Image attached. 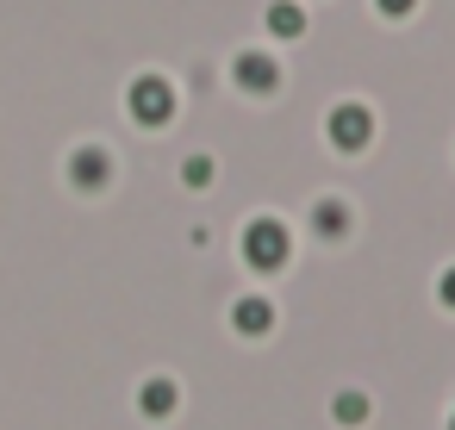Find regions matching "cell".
<instances>
[{"mask_svg":"<svg viewBox=\"0 0 455 430\" xmlns=\"http://www.w3.org/2000/svg\"><path fill=\"white\" fill-rule=\"evenodd\" d=\"M243 262H250L256 275H275V268L287 262V225H275V219H256V225L243 231Z\"/></svg>","mask_w":455,"mask_h":430,"instance_id":"1","label":"cell"},{"mask_svg":"<svg viewBox=\"0 0 455 430\" xmlns=\"http://www.w3.org/2000/svg\"><path fill=\"white\" fill-rule=\"evenodd\" d=\"M125 100H132V119L138 125H169V113H175V88L163 76H138Z\"/></svg>","mask_w":455,"mask_h":430,"instance_id":"2","label":"cell"},{"mask_svg":"<svg viewBox=\"0 0 455 430\" xmlns=\"http://www.w3.org/2000/svg\"><path fill=\"white\" fill-rule=\"evenodd\" d=\"M368 138H374V113L355 107V100H343V107L331 113V144H337V150H362Z\"/></svg>","mask_w":455,"mask_h":430,"instance_id":"3","label":"cell"},{"mask_svg":"<svg viewBox=\"0 0 455 430\" xmlns=\"http://www.w3.org/2000/svg\"><path fill=\"white\" fill-rule=\"evenodd\" d=\"M275 82H281V69H275L268 57H256V51H243V57H237V88H250V94H268Z\"/></svg>","mask_w":455,"mask_h":430,"instance_id":"4","label":"cell"},{"mask_svg":"<svg viewBox=\"0 0 455 430\" xmlns=\"http://www.w3.org/2000/svg\"><path fill=\"white\" fill-rule=\"evenodd\" d=\"M69 175H76V187H100V181L113 175V156H107V150H76Z\"/></svg>","mask_w":455,"mask_h":430,"instance_id":"5","label":"cell"},{"mask_svg":"<svg viewBox=\"0 0 455 430\" xmlns=\"http://www.w3.org/2000/svg\"><path fill=\"white\" fill-rule=\"evenodd\" d=\"M231 324H237L243 337H262V330L275 324V306H268V299H237V312H231Z\"/></svg>","mask_w":455,"mask_h":430,"instance_id":"6","label":"cell"},{"mask_svg":"<svg viewBox=\"0 0 455 430\" xmlns=\"http://www.w3.org/2000/svg\"><path fill=\"white\" fill-rule=\"evenodd\" d=\"M138 405H144L150 418H169V411H175V380H144Z\"/></svg>","mask_w":455,"mask_h":430,"instance_id":"7","label":"cell"},{"mask_svg":"<svg viewBox=\"0 0 455 430\" xmlns=\"http://www.w3.org/2000/svg\"><path fill=\"white\" fill-rule=\"evenodd\" d=\"M268 32H275V38H299V32H306V20H299L293 0H275V7H268Z\"/></svg>","mask_w":455,"mask_h":430,"instance_id":"8","label":"cell"},{"mask_svg":"<svg viewBox=\"0 0 455 430\" xmlns=\"http://www.w3.org/2000/svg\"><path fill=\"white\" fill-rule=\"evenodd\" d=\"M312 225H318V237H343V225H349L343 200H318V206H312Z\"/></svg>","mask_w":455,"mask_h":430,"instance_id":"9","label":"cell"},{"mask_svg":"<svg viewBox=\"0 0 455 430\" xmlns=\"http://www.w3.org/2000/svg\"><path fill=\"white\" fill-rule=\"evenodd\" d=\"M331 411H337V424H362L368 418V393H337Z\"/></svg>","mask_w":455,"mask_h":430,"instance_id":"10","label":"cell"},{"mask_svg":"<svg viewBox=\"0 0 455 430\" xmlns=\"http://www.w3.org/2000/svg\"><path fill=\"white\" fill-rule=\"evenodd\" d=\"M181 175H188V187H206V181H212V163H206V156H188Z\"/></svg>","mask_w":455,"mask_h":430,"instance_id":"11","label":"cell"},{"mask_svg":"<svg viewBox=\"0 0 455 430\" xmlns=\"http://www.w3.org/2000/svg\"><path fill=\"white\" fill-rule=\"evenodd\" d=\"M436 299L455 312V268H443V281H436Z\"/></svg>","mask_w":455,"mask_h":430,"instance_id":"12","label":"cell"},{"mask_svg":"<svg viewBox=\"0 0 455 430\" xmlns=\"http://www.w3.org/2000/svg\"><path fill=\"white\" fill-rule=\"evenodd\" d=\"M374 7H380V13H393V20H399V13H411V7H418V0H374Z\"/></svg>","mask_w":455,"mask_h":430,"instance_id":"13","label":"cell"},{"mask_svg":"<svg viewBox=\"0 0 455 430\" xmlns=\"http://www.w3.org/2000/svg\"><path fill=\"white\" fill-rule=\"evenodd\" d=\"M449 430H455V411H449Z\"/></svg>","mask_w":455,"mask_h":430,"instance_id":"14","label":"cell"}]
</instances>
